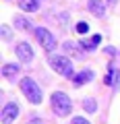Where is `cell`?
<instances>
[{"instance_id": "cell-1", "label": "cell", "mask_w": 120, "mask_h": 124, "mask_svg": "<svg viewBox=\"0 0 120 124\" xmlns=\"http://www.w3.org/2000/svg\"><path fill=\"white\" fill-rule=\"evenodd\" d=\"M48 64L52 66V70H56L60 77H66L72 79L75 77V68H72V62L66 56H60V54H48Z\"/></svg>"}, {"instance_id": "cell-2", "label": "cell", "mask_w": 120, "mask_h": 124, "mask_svg": "<svg viewBox=\"0 0 120 124\" xmlns=\"http://www.w3.org/2000/svg\"><path fill=\"white\" fill-rule=\"evenodd\" d=\"M19 89H21V93L27 97L29 103H33V106H40L41 103V89L37 87V83L31 77H23L21 83H19Z\"/></svg>"}, {"instance_id": "cell-3", "label": "cell", "mask_w": 120, "mask_h": 124, "mask_svg": "<svg viewBox=\"0 0 120 124\" xmlns=\"http://www.w3.org/2000/svg\"><path fill=\"white\" fill-rule=\"evenodd\" d=\"M50 106H52L54 114H56V116H62V118L72 112L71 97H68L66 93H62V91H54L52 93V97H50Z\"/></svg>"}, {"instance_id": "cell-4", "label": "cell", "mask_w": 120, "mask_h": 124, "mask_svg": "<svg viewBox=\"0 0 120 124\" xmlns=\"http://www.w3.org/2000/svg\"><path fill=\"white\" fill-rule=\"evenodd\" d=\"M33 33H35V37H37V41H40V46H41V48H44L48 54H52L54 50H56L58 41H56V37L50 33V29H46V27H37Z\"/></svg>"}, {"instance_id": "cell-5", "label": "cell", "mask_w": 120, "mask_h": 124, "mask_svg": "<svg viewBox=\"0 0 120 124\" xmlns=\"http://www.w3.org/2000/svg\"><path fill=\"white\" fill-rule=\"evenodd\" d=\"M19 116V106L17 103H6L4 108H2V114H0V120H2V124H13L15 120H17Z\"/></svg>"}, {"instance_id": "cell-6", "label": "cell", "mask_w": 120, "mask_h": 124, "mask_svg": "<svg viewBox=\"0 0 120 124\" xmlns=\"http://www.w3.org/2000/svg\"><path fill=\"white\" fill-rule=\"evenodd\" d=\"M17 58L23 62V64H29V62L33 60V48L27 44V41L17 44Z\"/></svg>"}, {"instance_id": "cell-7", "label": "cell", "mask_w": 120, "mask_h": 124, "mask_svg": "<svg viewBox=\"0 0 120 124\" xmlns=\"http://www.w3.org/2000/svg\"><path fill=\"white\" fill-rule=\"evenodd\" d=\"M87 8H89V13L93 15V17H104V15H106V4H104V0H89Z\"/></svg>"}, {"instance_id": "cell-8", "label": "cell", "mask_w": 120, "mask_h": 124, "mask_svg": "<svg viewBox=\"0 0 120 124\" xmlns=\"http://www.w3.org/2000/svg\"><path fill=\"white\" fill-rule=\"evenodd\" d=\"M64 52L66 54H71L72 58H83L85 56V50L81 48V44H75V41H64Z\"/></svg>"}, {"instance_id": "cell-9", "label": "cell", "mask_w": 120, "mask_h": 124, "mask_svg": "<svg viewBox=\"0 0 120 124\" xmlns=\"http://www.w3.org/2000/svg\"><path fill=\"white\" fill-rule=\"evenodd\" d=\"M99 41H102V35H99V33H95V35H91L89 39H85V37H83L79 44H81V48H83L85 52H93V50L99 46Z\"/></svg>"}, {"instance_id": "cell-10", "label": "cell", "mask_w": 120, "mask_h": 124, "mask_svg": "<svg viewBox=\"0 0 120 124\" xmlns=\"http://www.w3.org/2000/svg\"><path fill=\"white\" fill-rule=\"evenodd\" d=\"M93 79V70H81V72H77L75 77H72V83H75V87H81V85H85V83H89V81Z\"/></svg>"}, {"instance_id": "cell-11", "label": "cell", "mask_w": 120, "mask_h": 124, "mask_svg": "<svg viewBox=\"0 0 120 124\" xmlns=\"http://www.w3.org/2000/svg\"><path fill=\"white\" fill-rule=\"evenodd\" d=\"M17 4L21 10H25V13H35L37 8H40V2L37 0H17Z\"/></svg>"}, {"instance_id": "cell-12", "label": "cell", "mask_w": 120, "mask_h": 124, "mask_svg": "<svg viewBox=\"0 0 120 124\" xmlns=\"http://www.w3.org/2000/svg\"><path fill=\"white\" fill-rule=\"evenodd\" d=\"M19 70H21V68H19L17 64H4V66H2V75H4V79H8V81L17 79Z\"/></svg>"}, {"instance_id": "cell-13", "label": "cell", "mask_w": 120, "mask_h": 124, "mask_svg": "<svg viewBox=\"0 0 120 124\" xmlns=\"http://www.w3.org/2000/svg\"><path fill=\"white\" fill-rule=\"evenodd\" d=\"M15 27H17V29H23V31H27V29H31V23L27 21L25 17H17V19H15Z\"/></svg>"}, {"instance_id": "cell-14", "label": "cell", "mask_w": 120, "mask_h": 124, "mask_svg": "<svg viewBox=\"0 0 120 124\" xmlns=\"http://www.w3.org/2000/svg\"><path fill=\"white\" fill-rule=\"evenodd\" d=\"M83 108H85V112L93 114V112L97 110V103H95V99H93V97H87V99L83 101Z\"/></svg>"}, {"instance_id": "cell-15", "label": "cell", "mask_w": 120, "mask_h": 124, "mask_svg": "<svg viewBox=\"0 0 120 124\" xmlns=\"http://www.w3.org/2000/svg\"><path fill=\"white\" fill-rule=\"evenodd\" d=\"M0 33H2V39L10 41V37H13V31H10L8 25H0Z\"/></svg>"}, {"instance_id": "cell-16", "label": "cell", "mask_w": 120, "mask_h": 124, "mask_svg": "<svg viewBox=\"0 0 120 124\" xmlns=\"http://www.w3.org/2000/svg\"><path fill=\"white\" fill-rule=\"evenodd\" d=\"M89 31V25L87 23H77V33H81V35H85Z\"/></svg>"}, {"instance_id": "cell-17", "label": "cell", "mask_w": 120, "mask_h": 124, "mask_svg": "<svg viewBox=\"0 0 120 124\" xmlns=\"http://www.w3.org/2000/svg\"><path fill=\"white\" fill-rule=\"evenodd\" d=\"M71 124H91V122H89V120H85L83 116H75V118L71 120Z\"/></svg>"}, {"instance_id": "cell-18", "label": "cell", "mask_w": 120, "mask_h": 124, "mask_svg": "<svg viewBox=\"0 0 120 124\" xmlns=\"http://www.w3.org/2000/svg\"><path fill=\"white\" fill-rule=\"evenodd\" d=\"M112 75H114V66H108V77H106V83L112 85L114 81H112Z\"/></svg>"}, {"instance_id": "cell-19", "label": "cell", "mask_w": 120, "mask_h": 124, "mask_svg": "<svg viewBox=\"0 0 120 124\" xmlns=\"http://www.w3.org/2000/svg\"><path fill=\"white\" fill-rule=\"evenodd\" d=\"M27 124H44V120H41V118H31Z\"/></svg>"}, {"instance_id": "cell-20", "label": "cell", "mask_w": 120, "mask_h": 124, "mask_svg": "<svg viewBox=\"0 0 120 124\" xmlns=\"http://www.w3.org/2000/svg\"><path fill=\"white\" fill-rule=\"evenodd\" d=\"M104 52H106V54H110V56H114V54H116V50H114V48H106Z\"/></svg>"}, {"instance_id": "cell-21", "label": "cell", "mask_w": 120, "mask_h": 124, "mask_svg": "<svg viewBox=\"0 0 120 124\" xmlns=\"http://www.w3.org/2000/svg\"><path fill=\"white\" fill-rule=\"evenodd\" d=\"M108 2H110V4H114V2H116V0H108Z\"/></svg>"}]
</instances>
